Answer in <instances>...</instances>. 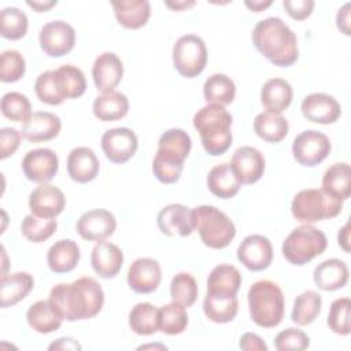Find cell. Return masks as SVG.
Returning <instances> with one entry per match:
<instances>
[{
  "instance_id": "obj_52",
  "label": "cell",
  "mask_w": 351,
  "mask_h": 351,
  "mask_svg": "<svg viewBox=\"0 0 351 351\" xmlns=\"http://www.w3.org/2000/svg\"><path fill=\"white\" fill-rule=\"evenodd\" d=\"M239 347L245 351H267V346L262 337L251 332H247L240 337Z\"/></svg>"
},
{
  "instance_id": "obj_32",
  "label": "cell",
  "mask_w": 351,
  "mask_h": 351,
  "mask_svg": "<svg viewBox=\"0 0 351 351\" xmlns=\"http://www.w3.org/2000/svg\"><path fill=\"white\" fill-rule=\"evenodd\" d=\"M241 285V273L232 265H217L207 278V293L237 295Z\"/></svg>"
},
{
  "instance_id": "obj_35",
  "label": "cell",
  "mask_w": 351,
  "mask_h": 351,
  "mask_svg": "<svg viewBox=\"0 0 351 351\" xmlns=\"http://www.w3.org/2000/svg\"><path fill=\"white\" fill-rule=\"evenodd\" d=\"M203 311L206 317L213 322H217V324L230 322L239 311L237 296L207 293L203 300Z\"/></svg>"
},
{
  "instance_id": "obj_7",
  "label": "cell",
  "mask_w": 351,
  "mask_h": 351,
  "mask_svg": "<svg viewBox=\"0 0 351 351\" xmlns=\"http://www.w3.org/2000/svg\"><path fill=\"white\" fill-rule=\"evenodd\" d=\"M328 245L326 236L313 225H300L295 228L282 241L284 258L296 266H302L321 255Z\"/></svg>"
},
{
  "instance_id": "obj_49",
  "label": "cell",
  "mask_w": 351,
  "mask_h": 351,
  "mask_svg": "<svg viewBox=\"0 0 351 351\" xmlns=\"http://www.w3.org/2000/svg\"><path fill=\"white\" fill-rule=\"evenodd\" d=\"M274 346L278 351H302L308 348L310 337L300 329L287 328L277 333Z\"/></svg>"
},
{
  "instance_id": "obj_14",
  "label": "cell",
  "mask_w": 351,
  "mask_h": 351,
  "mask_svg": "<svg viewBox=\"0 0 351 351\" xmlns=\"http://www.w3.org/2000/svg\"><path fill=\"white\" fill-rule=\"evenodd\" d=\"M58 155L49 148H36L29 151L22 159V170L27 180L47 184L58 173Z\"/></svg>"
},
{
  "instance_id": "obj_51",
  "label": "cell",
  "mask_w": 351,
  "mask_h": 351,
  "mask_svg": "<svg viewBox=\"0 0 351 351\" xmlns=\"http://www.w3.org/2000/svg\"><path fill=\"white\" fill-rule=\"evenodd\" d=\"M315 3L313 0H284L282 7L288 15L296 21H303L311 15Z\"/></svg>"
},
{
  "instance_id": "obj_16",
  "label": "cell",
  "mask_w": 351,
  "mask_h": 351,
  "mask_svg": "<svg viewBox=\"0 0 351 351\" xmlns=\"http://www.w3.org/2000/svg\"><path fill=\"white\" fill-rule=\"evenodd\" d=\"M303 117L315 123L329 125L336 122L341 115L340 103L326 93H310L300 104Z\"/></svg>"
},
{
  "instance_id": "obj_58",
  "label": "cell",
  "mask_w": 351,
  "mask_h": 351,
  "mask_svg": "<svg viewBox=\"0 0 351 351\" xmlns=\"http://www.w3.org/2000/svg\"><path fill=\"white\" fill-rule=\"evenodd\" d=\"M165 4L176 11H180V10H185L188 7H192L195 4V1H165Z\"/></svg>"
},
{
  "instance_id": "obj_5",
  "label": "cell",
  "mask_w": 351,
  "mask_h": 351,
  "mask_svg": "<svg viewBox=\"0 0 351 351\" xmlns=\"http://www.w3.org/2000/svg\"><path fill=\"white\" fill-rule=\"evenodd\" d=\"M251 319L262 328L277 326L284 317V295L281 288L270 281L261 280L248 289Z\"/></svg>"
},
{
  "instance_id": "obj_31",
  "label": "cell",
  "mask_w": 351,
  "mask_h": 351,
  "mask_svg": "<svg viewBox=\"0 0 351 351\" xmlns=\"http://www.w3.org/2000/svg\"><path fill=\"white\" fill-rule=\"evenodd\" d=\"M93 115L103 122L118 121L123 118L129 111L128 97L117 90L104 92L93 100Z\"/></svg>"
},
{
  "instance_id": "obj_40",
  "label": "cell",
  "mask_w": 351,
  "mask_h": 351,
  "mask_svg": "<svg viewBox=\"0 0 351 351\" xmlns=\"http://www.w3.org/2000/svg\"><path fill=\"white\" fill-rule=\"evenodd\" d=\"M159 330L166 335H180L186 329L188 314L184 306L171 302L158 310Z\"/></svg>"
},
{
  "instance_id": "obj_23",
  "label": "cell",
  "mask_w": 351,
  "mask_h": 351,
  "mask_svg": "<svg viewBox=\"0 0 351 351\" xmlns=\"http://www.w3.org/2000/svg\"><path fill=\"white\" fill-rule=\"evenodd\" d=\"M90 263L101 278H112L122 267L123 254L117 244L101 240L97 241L92 250Z\"/></svg>"
},
{
  "instance_id": "obj_34",
  "label": "cell",
  "mask_w": 351,
  "mask_h": 351,
  "mask_svg": "<svg viewBox=\"0 0 351 351\" xmlns=\"http://www.w3.org/2000/svg\"><path fill=\"white\" fill-rule=\"evenodd\" d=\"M26 319L33 330L44 335L58 330L63 321L49 300H38L33 303L27 308Z\"/></svg>"
},
{
  "instance_id": "obj_18",
  "label": "cell",
  "mask_w": 351,
  "mask_h": 351,
  "mask_svg": "<svg viewBox=\"0 0 351 351\" xmlns=\"http://www.w3.org/2000/svg\"><path fill=\"white\" fill-rule=\"evenodd\" d=\"M230 166L241 184H255L265 171V158L254 147H240L234 151Z\"/></svg>"
},
{
  "instance_id": "obj_29",
  "label": "cell",
  "mask_w": 351,
  "mask_h": 351,
  "mask_svg": "<svg viewBox=\"0 0 351 351\" xmlns=\"http://www.w3.org/2000/svg\"><path fill=\"white\" fill-rule=\"evenodd\" d=\"M293 90L288 81L282 78L267 80L261 89V101L267 111L281 114L292 101Z\"/></svg>"
},
{
  "instance_id": "obj_57",
  "label": "cell",
  "mask_w": 351,
  "mask_h": 351,
  "mask_svg": "<svg viewBox=\"0 0 351 351\" xmlns=\"http://www.w3.org/2000/svg\"><path fill=\"white\" fill-rule=\"evenodd\" d=\"M244 4H245V7H248L251 11H254V12H261V11L266 10L269 5H271V0H267V1L254 0V1H245Z\"/></svg>"
},
{
  "instance_id": "obj_55",
  "label": "cell",
  "mask_w": 351,
  "mask_h": 351,
  "mask_svg": "<svg viewBox=\"0 0 351 351\" xmlns=\"http://www.w3.org/2000/svg\"><path fill=\"white\" fill-rule=\"evenodd\" d=\"M350 223L347 222L340 230H339V236H337V240H339V245L346 251V252H350Z\"/></svg>"
},
{
  "instance_id": "obj_4",
  "label": "cell",
  "mask_w": 351,
  "mask_h": 351,
  "mask_svg": "<svg viewBox=\"0 0 351 351\" xmlns=\"http://www.w3.org/2000/svg\"><path fill=\"white\" fill-rule=\"evenodd\" d=\"M193 126L208 155L225 154L232 145V115L219 104H207L193 115Z\"/></svg>"
},
{
  "instance_id": "obj_50",
  "label": "cell",
  "mask_w": 351,
  "mask_h": 351,
  "mask_svg": "<svg viewBox=\"0 0 351 351\" xmlns=\"http://www.w3.org/2000/svg\"><path fill=\"white\" fill-rule=\"evenodd\" d=\"M21 132L15 128H3L0 130V158L5 159L12 155L21 144Z\"/></svg>"
},
{
  "instance_id": "obj_11",
  "label": "cell",
  "mask_w": 351,
  "mask_h": 351,
  "mask_svg": "<svg viewBox=\"0 0 351 351\" xmlns=\"http://www.w3.org/2000/svg\"><path fill=\"white\" fill-rule=\"evenodd\" d=\"M38 41L45 55L60 58L74 48L75 32L64 21H51L41 27Z\"/></svg>"
},
{
  "instance_id": "obj_38",
  "label": "cell",
  "mask_w": 351,
  "mask_h": 351,
  "mask_svg": "<svg viewBox=\"0 0 351 351\" xmlns=\"http://www.w3.org/2000/svg\"><path fill=\"white\" fill-rule=\"evenodd\" d=\"M322 298L315 291H304L296 296L293 302V308L291 313V319L300 326L310 325L321 313Z\"/></svg>"
},
{
  "instance_id": "obj_9",
  "label": "cell",
  "mask_w": 351,
  "mask_h": 351,
  "mask_svg": "<svg viewBox=\"0 0 351 351\" xmlns=\"http://www.w3.org/2000/svg\"><path fill=\"white\" fill-rule=\"evenodd\" d=\"M207 48L196 34L181 36L173 47V64L186 78L197 77L206 67Z\"/></svg>"
},
{
  "instance_id": "obj_8",
  "label": "cell",
  "mask_w": 351,
  "mask_h": 351,
  "mask_svg": "<svg viewBox=\"0 0 351 351\" xmlns=\"http://www.w3.org/2000/svg\"><path fill=\"white\" fill-rule=\"evenodd\" d=\"M343 208V200L336 199L322 189L308 188L295 195L291 203L292 215L304 223L335 218Z\"/></svg>"
},
{
  "instance_id": "obj_36",
  "label": "cell",
  "mask_w": 351,
  "mask_h": 351,
  "mask_svg": "<svg viewBox=\"0 0 351 351\" xmlns=\"http://www.w3.org/2000/svg\"><path fill=\"white\" fill-rule=\"evenodd\" d=\"M288 121L277 112L265 111L254 119V132L267 143H280L288 134Z\"/></svg>"
},
{
  "instance_id": "obj_25",
  "label": "cell",
  "mask_w": 351,
  "mask_h": 351,
  "mask_svg": "<svg viewBox=\"0 0 351 351\" xmlns=\"http://www.w3.org/2000/svg\"><path fill=\"white\" fill-rule=\"evenodd\" d=\"M80 247L71 239H62L51 245L47 252L48 267L53 273H67L75 269L80 262Z\"/></svg>"
},
{
  "instance_id": "obj_47",
  "label": "cell",
  "mask_w": 351,
  "mask_h": 351,
  "mask_svg": "<svg viewBox=\"0 0 351 351\" xmlns=\"http://www.w3.org/2000/svg\"><path fill=\"white\" fill-rule=\"evenodd\" d=\"M350 313H351V300L348 298L336 299L329 308L328 314V326L332 332L347 336L350 335Z\"/></svg>"
},
{
  "instance_id": "obj_46",
  "label": "cell",
  "mask_w": 351,
  "mask_h": 351,
  "mask_svg": "<svg viewBox=\"0 0 351 351\" xmlns=\"http://www.w3.org/2000/svg\"><path fill=\"white\" fill-rule=\"evenodd\" d=\"M1 112L14 122H25L32 115L29 99L19 92H8L1 97Z\"/></svg>"
},
{
  "instance_id": "obj_6",
  "label": "cell",
  "mask_w": 351,
  "mask_h": 351,
  "mask_svg": "<svg viewBox=\"0 0 351 351\" xmlns=\"http://www.w3.org/2000/svg\"><path fill=\"white\" fill-rule=\"evenodd\" d=\"M195 230L204 245L214 250L225 248L236 234V226L232 219L214 206H199L192 208Z\"/></svg>"
},
{
  "instance_id": "obj_10",
  "label": "cell",
  "mask_w": 351,
  "mask_h": 351,
  "mask_svg": "<svg viewBox=\"0 0 351 351\" xmlns=\"http://www.w3.org/2000/svg\"><path fill=\"white\" fill-rule=\"evenodd\" d=\"M330 140L318 130H304L299 133L292 143V154L295 160L307 167L319 165L330 152Z\"/></svg>"
},
{
  "instance_id": "obj_30",
  "label": "cell",
  "mask_w": 351,
  "mask_h": 351,
  "mask_svg": "<svg viewBox=\"0 0 351 351\" xmlns=\"http://www.w3.org/2000/svg\"><path fill=\"white\" fill-rule=\"evenodd\" d=\"M207 186L217 197L230 199L239 193L241 182L234 174L230 163H221L208 171Z\"/></svg>"
},
{
  "instance_id": "obj_44",
  "label": "cell",
  "mask_w": 351,
  "mask_h": 351,
  "mask_svg": "<svg viewBox=\"0 0 351 351\" xmlns=\"http://www.w3.org/2000/svg\"><path fill=\"white\" fill-rule=\"evenodd\" d=\"M58 223L53 218H41L34 214L26 215L21 223L22 234L32 243L48 240L56 230Z\"/></svg>"
},
{
  "instance_id": "obj_37",
  "label": "cell",
  "mask_w": 351,
  "mask_h": 351,
  "mask_svg": "<svg viewBox=\"0 0 351 351\" xmlns=\"http://www.w3.org/2000/svg\"><path fill=\"white\" fill-rule=\"evenodd\" d=\"M203 96L207 104H219L225 107L234 100L236 85L230 77L215 73L206 80L203 85Z\"/></svg>"
},
{
  "instance_id": "obj_41",
  "label": "cell",
  "mask_w": 351,
  "mask_h": 351,
  "mask_svg": "<svg viewBox=\"0 0 351 351\" xmlns=\"http://www.w3.org/2000/svg\"><path fill=\"white\" fill-rule=\"evenodd\" d=\"M59 88L64 99H77L85 93L86 81L81 69L73 64H63L56 70Z\"/></svg>"
},
{
  "instance_id": "obj_53",
  "label": "cell",
  "mask_w": 351,
  "mask_h": 351,
  "mask_svg": "<svg viewBox=\"0 0 351 351\" xmlns=\"http://www.w3.org/2000/svg\"><path fill=\"white\" fill-rule=\"evenodd\" d=\"M336 25L341 33L350 36V3H346L336 15Z\"/></svg>"
},
{
  "instance_id": "obj_28",
  "label": "cell",
  "mask_w": 351,
  "mask_h": 351,
  "mask_svg": "<svg viewBox=\"0 0 351 351\" xmlns=\"http://www.w3.org/2000/svg\"><path fill=\"white\" fill-rule=\"evenodd\" d=\"M34 280L26 271H16L10 276H1L0 304L3 308L10 307L25 299L33 289Z\"/></svg>"
},
{
  "instance_id": "obj_43",
  "label": "cell",
  "mask_w": 351,
  "mask_h": 351,
  "mask_svg": "<svg viewBox=\"0 0 351 351\" xmlns=\"http://www.w3.org/2000/svg\"><path fill=\"white\" fill-rule=\"evenodd\" d=\"M197 282L189 273L181 271L171 278L170 296L173 302L184 307H191L197 299Z\"/></svg>"
},
{
  "instance_id": "obj_39",
  "label": "cell",
  "mask_w": 351,
  "mask_h": 351,
  "mask_svg": "<svg viewBox=\"0 0 351 351\" xmlns=\"http://www.w3.org/2000/svg\"><path fill=\"white\" fill-rule=\"evenodd\" d=\"M158 310L151 303H137L129 313L130 329L141 336H149L159 330Z\"/></svg>"
},
{
  "instance_id": "obj_45",
  "label": "cell",
  "mask_w": 351,
  "mask_h": 351,
  "mask_svg": "<svg viewBox=\"0 0 351 351\" xmlns=\"http://www.w3.org/2000/svg\"><path fill=\"white\" fill-rule=\"evenodd\" d=\"M34 92L40 101L49 104V106H58L62 104L66 99L59 88L56 70H48L41 73L34 82Z\"/></svg>"
},
{
  "instance_id": "obj_19",
  "label": "cell",
  "mask_w": 351,
  "mask_h": 351,
  "mask_svg": "<svg viewBox=\"0 0 351 351\" xmlns=\"http://www.w3.org/2000/svg\"><path fill=\"white\" fill-rule=\"evenodd\" d=\"M160 280V266L152 258H138L129 266L128 284L137 293L154 292L159 287Z\"/></svg>"
},
{
  "instance_id": "obj_15",
  "label": "cell",
  "mask_w": 351,
  "mask_h": 351,
  "mask_svg": "<svg viewBox=\"0 0 351 351\" xmlns=\"http://www.w3.org/2000/svg\"><path fill=\"white\" fill-rule=\"evenodd\" d=\"M75 228L84 240L101 241L115 232L117 221L108 210L95 208L84 213L78 218Z\"/></svg>"
},
{
  "instance_id": "obj_26",
  "label": "cell",
  "mask_w": 351,
  "mask_h": 351,
  "mask_svg": "<svg viewBox=\"0 0 351 351\" xmlns=\"http://www.w3.org/2000/svg\"><path fill=\"white\" fill-rule=\"evenodd\" d=\"M315 285L326 292L343 288L348 281L347 265L336 258L321 262L313 274Z\"/></svg>"
},
{
  "instance_id": "obj_48",
  "label": "cell",
  "mask_w": 351,
  "mask_h": 351,
  "mask_svg": "<svg viewBox=\"0 0 351 351\" xmlns=\"http://www.w3.org/2000/svg\"><path fill=\"white\" fill-rule=\"evenodd\" d=\"M26 70L25 58L15 49H7L0 56V80L3 82H15L22 78Z\"/></svg>"
},
{
  "instance_id": "obj_12",
  "label": "cell",
  "mask_w": 351,
  "mask_h": 351,
  "mask_svg": "<svg viewBox=\"0 0 351 351\" xmlns=\"http://www.w3.org/2000/svg\"><path fill=\"white\" fill-rule=\"evenodd\" d=\"M101 149L106 158L117 165H122L134 156L138 140L136 133L129 128H114L103 133Z\"/></svg>"
},
{
  "instance_id": "obj_42",
  "label": "cell",
  "mask_w": 351,
  "mask_h": 351,
  "mask_svg": "<svg viewBox=\"0 0 351 351\" xmlns=\"http://www.w3.org/2000/svg\"><path fill=\"white\" fill-rule=\"evenodd\" d=\"M29 21L23 11L7 7L0 12V34L8 40H19L27 33Z\"/></svg>"
},
{
  "instance_id": "obj_24",
  "label": "cell",
  "mask_w": 351,
  "mask_h": 351,
  "mask_svg": "<svg viewBox=\"0 0 351 351\" xmlns=\"http://www.w3.org/2000/svg\"><path fill=\"white\" fill-rule=\"evenodd\" d=\"M100 163L96 154L88 147L73 148L67 156V173L80 184L89 182L99 174Z\"/></svg>"
},
{
  "instance_id": "obj_13",
  "label": "cell",
  "mask_w": 351,
  "mask_h": 351,
  "mask_svg": "<svg viewBox=\"0 0 351 351\" xmlns=\"http://www.w3.org/2000/svg\"><path fill=\"white\" fill-rule=\"evenodd\" d=\"M237 259L252 271L267 269L273 261V247L270 240L262 234H250L244 237L237 248Z\"/></svg>"
},
{
  "instance_id": "obj_54",
  "label": "cell",
  "mask_w": 351,
  "mask_h": 351,
  "mask_svg": "<svg viewBox=\"0 0 351 351\" xmlns=\"http://www.w3.org/2000/svg\"><path fill=\"white\" fill-rule=\"evenodd\" d=\"M49 350H81V346L77 343V340L71 337H62L49 344Z\"/></svg>"
},
{
  "instance_id": "obj_1",
  "label": "cell",
  "mask_w": 351,
  "mask_h": 351,
  "mask_svg": "<svg viewBox=\"0 0 351 351\" xmlns=\"http://www.w3.org/2000/svg\"><path fill=\"white\" fill-rule=\"evenodd\" d=\"M52 307L66 321L89 319L97 315L104 303L101 285L92 277L56 284L48 298Z\"/></svg>"
},
{
  "instance_id": "obj_21",
  "label": "cell",
  "mask_w": 351,
  "mask_h": 351,
  "mask_svg": "<svg viewBox=\"0 0 351 351\" xmlns=\"http://www.w3.org/2000/svg\"><path fill=\"white\" fill-rule=\"evenodd\" d=\"M62 129L60 118L48 111L33 112L22 125L21 134L30 143H41L55 138Z\"/></svg>"
},
{
  "instance_id": "obj_27",
  "label": "cell",
  "mask_w": 351,
  "mask_h": 351,
  "mask_svg": "<svg viewBox=\"0 0 351 351\" xmlns=\"http://www.w3.org/2000/svg\"><path fill=\"white\" fill-rule=\"evenodd\" d=\"M111 4L117 21L126 29H140L149 19L151 5L148 0H121Z\"/></svg>"
},
{
  "instance_id": "obj_20",
  "label": "cell",
  "mask_w": 351,
  "mask_h": 351,
  "mask_svg": "<svg viewBox=\"0 0 351 351\" xmlns=\"http://www.w3.org/2000/svg\"><path fill=\"white\" fill-rule=\"evenodd\" d=\"M158 228L167 236H189L195 230L192 210L184 204H169L156 217Z\"/></svg>"
},
{
  "instance_id": "obj_33",
  "label": "cell",
  "mask_w": 351,
  "mask_h": 351,
  "mask_svg": "<svg viewBox=\"0 0 351 351\" xmlns=\"http://www.w3.org/2000/svg\"><path fill=\"white\" fill-rule=\"evenodd\" d=\"M325 193L346 200L351 195V170L346 162L335 163L326 169L322 176V188Z\"/></svg>"
},
{
  "instance_id": "obj_22",
  "label": "cell",
  "mask_w": 351,
  "mask_h": 351,
  "mask_svg": "<svg viewBox=\"0 0 351 351\" xmlns=\"http://www.w3.org/2000/svg\"><path fill=\"white\" fill-rule=\"evenodd\" d=\"M123 75V64L114 52H103L99 55L92 67V77L100 92H110L121 82Z\"/></svg>"
},
{
  "instance_id": "obj_3",
  "label": "cell",
  "mask_w": 351,
  "mask_h": 351,
  "mask_svg": "<svg viewBox=\"0 0 351 351\" xmlns=\"http://www.w3.org/2000/svg\"><path fill=\"white\" fill-rule=\"evenodd\" d=\"M192 140L182 129H169L159 137L158 151L152 162L154 176L163 184H174L180 180L184 160L189 155Z\"/></svg>"
},
{
  "instance_id": "obj_17",
  "label": "cell",
  "mask_w": 351,
  "mask_h": 351,
  "mask_svg": "<svg viewBox=\"0 0 351 351\" xmlns=\"http://www.w3.org/2000/svg\"><path fill=\"white\" fill-rule=\"evenodd\" d=\"M66 206L64 193L55 185L40 184L29 196V208L32 214L41 218L58 217Z\"/></svg>"
},
{
  "instance_id": "obj_56",
  "label": "cell",
  "mask_w": 351,
  "mask_h": 351,
  "mask_svg": "<svg viewBox=\"0 0 351 351\" xmlns=\"http://www.w3.org/2000/svg\"><path fill=\"white\" fill-rule=\"evenodd\" d=\"M27 5L29 7H32L33 10H36L37 12H45V11H48L51 7H53V5H56V0H44V1H41V0H36V1H27Z\"/></svg>"
},
{
  "instance_id": "obj_59",
  "label": "cell",
  "mask_w": 351,
  "mask_h": 351,
  "mask_svg": "<svg viewBox=\"0 0 351 351\" xmlns=\"http://www.w3.org/2000/svg\"><path fill=\"white\" fill-rule=\"evenodd\" d=\"M156 347H162L163 350H166V347H165V346H152V344H148V346H141V347H138V350H145V348H156Z\"/></svg>"
},
{
  "instance_id": "obj_2",
  "label": "cell",
  "mask_w": 351,
  "mask_h": 351,
  "mask_svg": "<svg viewBox=\"0 0 351 351\" xmlns=\"http://www.w3.org/2000/svg\"><path fill=\"white\" fill-rule=\"evenodd\" d=\"M255 48L274 66H292L299 58L298 38L289 26L277 16L259 21L252 30Z\"/></svg>"
}]
</instances>
